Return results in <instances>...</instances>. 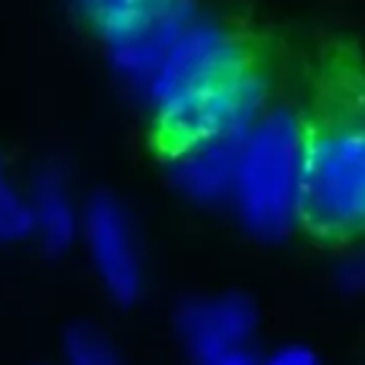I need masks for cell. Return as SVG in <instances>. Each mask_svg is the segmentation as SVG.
Instances as JSON below:
<instances>
[{
	"instance_id": "obj_9",
	"label": "cell",
	"mask_w": 365,
	"mask_h": 365,
	"mask_svg": "<svg viewBox=\"0 0 365 365\" xmlns=\"http://www.w3.org/2000/svg\"><path fill=\"white\" fill-rule=\"evenodd\" d=\"M36 230L31 198L13 182L6 160L0 158V243H16Z\"/></svg>"
},
{
	"instance_id": "obj_6",
	"label": "cell",
	"mask_w": 365,
	"mask_h": 365,
	"mask_svg": "<svg viewBox=\"0 0 365 365\" xmlns=\"http://www.w3.org/2000/svg\"><path fill=\"white\" fill-rule=\"evenodd\" d=\"M258 320V308L243 293L195 295L175 310V333L182 350L205 365L235 350H248Z\"/></svg>"
},
{
	"instance_id": "obj_14",
	"label": "cell",
	"mask_w": 365,
	"mask_h": 365,
	"mask_svg": "<svg viewBox=\"0 0 365 365\" xmlns=\"http://www.w3.org/2000/svg\"><path fill=\"white\" fill-rule=\"evenodd\" d=\"M103 0H76V6H78V11H81V16L83 18H88L93 11H96L98 6H101Z\"/></svg>"
},
{
	"instance_id": "obj_5",
	"label": "cell",
	"mask_w": 365,
	"mask_h": 365,
	"mask_svg": "<svg viewBox=\"0 0 365 365\" xmlns=\"http://www.w3.org/2000/svg\"><path fill=\"white\" fill-rule=\"evenodd\" d=\"M91 265L103 290L118 305H133L143 293V258L125 208L110 195H96L83 215Z\"/></svg>"
},
{
	"instance_id": "obj_4",
	"label": "cell",
	"mask_w": 365,
	"mask_h": 365,
	"mask_svg": "<svg viewBox=\"0 0 365 365\" xmlns=\"http://www.w3.org/2000/svg\"><path fill=\"white\" fill-rule=\"evenodd\" d=\"M101 36L115 73L138 93L198 21L195 0H103L86 18Z\"/></svg>"
},
{
	"instance_id": "obj_2",
	"label": "cell",
	"mask_w": 365,
	"mask_h": 365,
	"mask_svg": "<svg viewBox=\"0 0 365 365\" xmlns=\"http://www.w3.org/2000/svg\"><path fill=\"white\" fill-rule=\"evenodd\" d=\"M305 140L308 128L290 108L265 110L245 135L233 203L255 238L283 240L298 223Z\"/></svg>"
},
{
	"instance_id": "obj_12",
	"label": "cell",
	"mask_w": 365,
	"mask_h": 365,
	"mask_svg": "<svg viewBox=\"0 0 365 365\" xmlns=\"http://www.w3.org/2000/svg\"><path fill=\"white\" fill-rule=\"evenodd\" d=\"M340 278H343V283L348 285V288H365V258L348 260V265L343 268Z\"/></svg>"
},
{
	"instance_id": "obj_10",
	"label": "cell",
	"mask_w": 365,
	"mask_h": 365,
	"mask_svg": "<svg viewBox=\"0 0 365 365\" xmlns=\"http://www.w3.org/2000/svg\"><path fill=\"white\" fill-rule=\"evenodd\" d=\"M66 365H125L118 348L93 325H73L63 340Z\"/></svg>"
},
{
	"instance_id": "obj_3",
	"label": "cell",
	"mask_w": 365,
	"mask_h": 365,
	"mask_svg": "<svg viewBox=\"0 0 365 365\" xmlns=\"http://www.w3.org/2000/svg\"><path fill=\"white\" fill-rule=\"evenodd\" d=\"M298 223L328 240L365 233V120L343 118L308 130Z\"/></svg>"
},
{
	"instance_id": "obj_1",
	"label": "cell",
	"mask_w": 365,
	"mask_h": 365,
	"mask_svg": "<svg viewBox=\"0 0 365 365\" xmlns=\"http://www.w3.org/2000/svg\"><path fill=\"white\" fill-rule=\"evenodd\" d=\"M265 78L243 41L198 18L145 86L155 138L168 155L228 135H245L263 115Z\"/></svg>"
},
{
	"instance_id": "obj_8",
	"label": "cell",
	"mask_w": 365,
	"mask_h": 365,
	"mask_svg": "<svg viewBox=\"0 0 365 365\" xmlns=\"http://www.w3.org/2000/svg\"><path fill=\"white\" fill-rule=\"evenodd\" d=\"M31 210L41 243L48 253L61 255L78 238V213L68 193L66 178L53 168L41 170L31 185Z\"/></svg>"
},
{
	"instance_id": "obj_11",
	"label": "cell",
	"mask_w": 365,
	"mask_h": 365,
	"mask_svg": "<svg viewBox=\"0 0 365 365\" xmlns=\"http://www.w3.org/2000/svg\"><path fill=\"white\" fill-rule=\"evenodd\" d=\"M260 365H323V360L318 358L313 348L303 343H288L275 348L265 360H260Z\"/></svg>"
},
{
	"instance_id": "obj_7",
	"label": "cell",
	"mask_w": 365,
	"mask_h": 365,
	"mask_svg": "<svg viewBox=\"0 0 365 365\" xmlns=\"http://www.w3.org/2000/svg\"><path fill=\"white\" fill-rule=\"evenodd\" d=\"M245 135L215 138V140L173 153L170 178L178 190L198 203H220L225 198H233Z\"/></svg>"
},
{
	"instance_id": "obj_13",
	"label": "cell",
	"mask_w": 365,
	"mask_h": 365,
	"mask_svg": "<svg viewBox=\"0 0 365 365\" xmlns=\"http://www.w3.org/2000/svg\"><path fill=\"white\" fill-rule=\"evenodd\" d=\"M205 365H260V360L255 358L250 350H235V353H228L223 358H215Z\"/></svg>"
}]
</instances>
